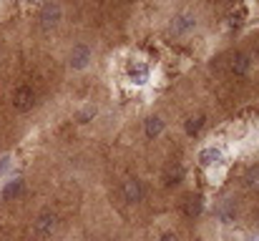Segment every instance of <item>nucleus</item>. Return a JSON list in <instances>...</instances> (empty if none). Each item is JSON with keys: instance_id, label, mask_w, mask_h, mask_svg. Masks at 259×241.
Instances as JSON below:
<instances>
[{"instance_id": "nucleus-1", "label": "nucleus", "mask_w": 259, "mask_h": 241, "mask_svg": "<svg viewBox=\"0 0 259 241\" xmlns=\"http://www.w3.org/2000/svg\"><path fill=\"white\" fill-rule=\"evenodd\" d=\"M56 229H58V216H56L53 211H43V214H38V219L33 221V236L38 241L51 239V236L56 234Z\"/></svg>"}, {"instance_id": "nucleus-14", "label": "nucleus", "mask_w": 259, "mask_h": 241, "mask_svg": "<svg viewBox=\"0 0 259 241\" xmlns=\"http://www.w3.org/2000/svg\"><path fill=\"white\" fill-rule=\"evenodd\" d=\"M96 113H98V108H96V106H86V108L76 116V121H78V123H88V121H93V118H96Z\"/></svg>"}, {"instance_id": "nucleus-12", "label": "nucleus", "mask_w": 259, "mask_h": 241, "mask_svg": "<svg viewBox=\"0 0 259 241\" xmlns=\"http://www.w3.org/2000/svg\"><path fill=\"white\" fill-rule=\"evenodd\" d=\"M249 66H252V61H249L247 56H237L234 63H232V71H234V73H247Z\"/></svg>"}, {"instance_id": "nucleus-17", "label": "nucleus", "mask_w": 259, "mask_h": 241, "mask_svg": "<svg viewBox=\"0 0 259 241\" xmlns=\"http://www.w3.org/2000/svg\"><path fill=\"white\" fill-rule=\"evenodd\" d=\"M181 176H184V168L181 166H176V168H171L169 173H166V183L171 186V183H179L181 181Z\"/></svg>"}, {"instance_id": "nucleus-6", "label": "nucleus", "mask_w": 259, "mask_h": 241, "mask_svg": "<svg viewBox=\"0 0 259 241\" xmlns=\"http://www.w3.org/2000/svg\"><path fill=\"white\" fill-rule=\"evenodd\" d=\"M194 28H196V18H194L191 13H179V15L174 18V23H171L174 35H186V33L194 30Z\"/></svg>"}, {"instance_id": "nucleus-16", "label": "nucleus", "mask_w": 259, "mask_h": 241, "mask_svg": "<svg viewBox=\"0 0 259 241\" xmlns=\"http://www.w3.org/2000/svg\"><path fill=\"white\" fill-rule=\"evenodd\" d=\"M201 126H204V118H191V121L186 123V133H189V136H196V133L201 131Z\"/></svg>"}, {"instance_id": "nucleus-4", "label": "nucleus", "mask_w": 259, "mask_h": 241, "mask_svg": "<svg viewBox=\"0 0 259 241\" xmlns=\"http://www.w3.org/2000/svg\"><path fill=\"white\" fill-rule=\"evenodd\" d=\"M128 80L134 83V85H146L149 78H151V68L146 66V63H141V61H134V63H128Z\"/></svg>"}, {"instance_id": "nucleus-3", "label": "nucleus", "mask_w": 259, "mask_h": 241, "mask_svg": "<svg viewBox=\"0 0 259 241\" xmlns=\"http://www.w3.org/2000/svg\"><path fill=\"white\" fill-rule=\"evenodd\" d=\"M61 5L58 3H46L43 5V10H40V15H38V20H40V25L46 28V30H51V28H56L58 25V20H61Z\"/></svg>"}, {"instance_id": "nucleus-10", "label": "nucleus", "mask_w": 259, "mask_h": 241, "mask_svg": "<svg viewBox=\"0 0 259 241\" xmlns=\"http://www.w3.org/2000/svg\"><path fill=\"white\" fill-rule=\"evenodd\" d=\"M217 219L222 221V224H232L234 221V216H237V211H234V206L232 204H222V206H217Z\"/></svg>"}, {"instance_id": "nucleus-8", "label": "nucleus", "mask_w": 259, "mask_h": 241, "mask_svg": "<svg viewBox=\"0 0 259 241\" xmlns=\"http://www.w3.org/2000/svg\"><path fill=\"white\" fill-rule=\"evenodd\" d=\"M196 159H199L201 166H217V163L222 161V149H217V146H206V149L199 151Z\"/></svg>"}, {"instance_id": "nucleus-20", "label": "nucleus", "mask_w": 259, "mask_h": 241, "mask_svg": "<svg viewBox=\"0 0 259 241\" xmlns=\"http://www.w3.org/2000/svg\"><path fill=\"white\" fill-rule=\"evenodd\" d=\"M23 3H35V0H23Z\"/></svg>"}, {"instance_id": "nucleus-5", "label": "nucleus", "mask_w": 259, "mask_h": 241, "mask_svg": "<svg viewBox=\"0 0 259 241\" xmlns=\"http://www.w3.org/2000/svg\"><path fill=\"white\" fill-rule=\"evenodd\" d=\"M121 194H123V199L128 204H139L144 199V186H141L139 178H126L123 186H121Z\"/></svg>"}, {"instance_id": "nucleus-9", "label": "nucleus", "mask_w": 259, "mask_h": 241, "mask_svg": "<svg viewBox=\"0 0 259 241\" xmlns=\"http://www.w3.org/2000/svg\"><path fill=\"white\" fill-rule=\"evenodd\" d=\"M161 131H164V121H161L159 116H151V118H146V126H144V133H146V138H159V136H161Z\"/></svg>"}, {"instance_id": "nucleus-7", "label": "nucleus", "mask_w": 259, "mask_h": 241, "mask_svg": "<svg viewBox=\"0 0 259 241\" xmlns=\"http://www.w3.org/2000/svg\"><path fill=\"white\" fill-rule=\"evenodd\" d=\"M91 58H93V53H91L88 45H76L73 53H71V68L73 71H83V68H88Z\"/></svg>"}, {"instance_id": "nucleus-15", "label": "nucleus", "mask_w": 259, "mask_h": 241, "mask_svg": "<svg viewBox=\"0 0 259 241\" xmlns=\"http://www.w3.org/2000/svg\"><path fill=\"white\" fill-rule=\"evenodd\" d=\"M199 211H201V201H199V199H194V196H191V199H186V216H196Z\"/></svg>"}, {"instance_id": "nucleus-18", "label": "nucleus", "mask_w": 259, "mask_h": 241, "mask_svg": "<svg viewBox=\"0 0 259 241\" xmlns=\"http://www.w3.org/2000/svg\"><path fill=\"white\" fill-rule=\"evenodd\" d=\"M10 163H13V159H10L8 154H5V156H0V176H3V173H8Z\"/></svg>"}, {"instance_id": "nucleus-11", "label": "nucleus", "mask_w": 259, "mask_h": 241, "mask_svg": "<svg viewBox=\"0 0 259 241\" xmlns=\"http://www.w3.org/2000/svg\"><path fill=\"white\" fill-rule=\"evenodd\" d=\"M20 188H23V178H15V181H10V183L3 188V199H15V196L20 194Z\"/></svg>"}, {"instance_id": "nucleus-2", "label": "nucleus", "mask_w": 259, "mask_h": 241, "mask_svg": "<svg viewBox=\"0 0 259 241\" xmlns=\"http://www.w3.org/2000/svg\"><path fill=\"white\" fill-rule=\"evenodd\" d=\"M33 98H35V93H33L30 85H18L13 90V106H15V111H20V113L30 111L33 108Z\"/></svg>"}, {"instance_id": "nucleus-13", "label": "nucleus", "mask_w": 259, "mask_h": 241, "mask_svg": "<svg viewBox=\"0 0 259 241\" xmlns=\"http://www.w3.org/2000/svg\"><path fill=\"white\" fill-rule=\"evenodd\" d=\"M244 183H247V188H259V166H254V168L247 171Z\"/></svg>"}, {"instance_id": "nucleus-19", "label": "nucleus", "mask_w": 259, "mask_h": 241, "mask_svg": "<svg viewBox=\"0 0 259 241\" xmlns=\"http://www.w3.org/2000/svg\"><path fill=\"white\" fill-rule=\"evenodd\" d=\"M159 241H179V239H176V234H164Z\"/></svg>"}]
</instances>
